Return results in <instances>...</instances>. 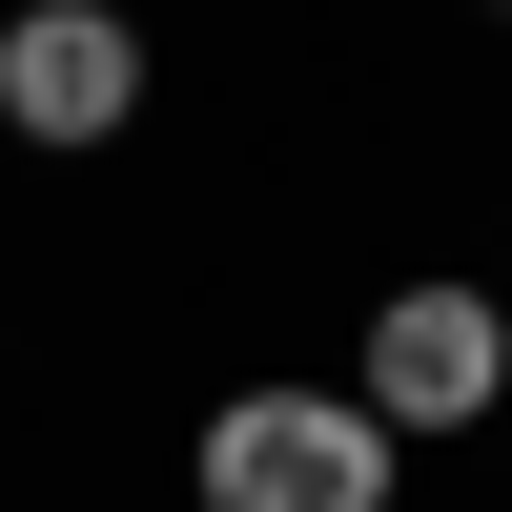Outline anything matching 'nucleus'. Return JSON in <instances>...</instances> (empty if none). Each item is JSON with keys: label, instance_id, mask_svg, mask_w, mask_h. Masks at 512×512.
Wrapping results in <instances>:
<instances>
[{"label": "nucleus", "instance_id": "nucleus-1", "mask_svg": "<svg viewBox=\"0 0 512 512\" xmlns=\"http://www.w3.org/2000/svg\"><path fill=\"white\" fill-rule=\"evenodd\" d=\"M185 492L205 512H410V451H390V410L349 369H246L185 431Z\"/></svg>", "mask_w": 512, "mask_h": 512}, {"label": "nucleus", "instance_id": "nucleus-2", "mask_svg": "<svg viewBox=\"0 0 512 512\" xmlns=\"http://www.w3.org/2000/svg\"><path fill=\"white\" fill-rule=\"evenodd\" d=\"M349 390L390 410V451H472L492 410H512V287H472V267H410V287H369V328H349Z\"/></svg>", "mask_w": 512, "mask_h": 512}, {"label": "nucleus", "instance_id": "nucleus-3", "mask_svg": "<svg viewBox=\"0 0 512 512\" xmlns=\"http://www.w3.org/2000/svg\"><path fill=\"white\" fill-rule=\"evenodd\" d=\"M144 21L123 0H0V144H41V164H103L123 123H144Z\"/></svg>", "mask_w": 512, "mask_h": 512}, {"label": "nucleus", "instance_id": "nucleus-4", "mask_svg": "<svg viewBox=\"0 0 512 512\" xmlns=\"http://www.w3.org/2000/svg\"><path fill=\"white\" fill-rule=\"evenodd\" d=\"M492 21H512V0H492Z\"/></svg>", "mask_w": 512, "mask_h": 512}]
</instances>
